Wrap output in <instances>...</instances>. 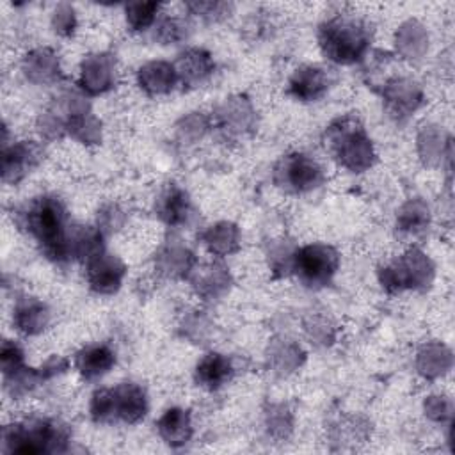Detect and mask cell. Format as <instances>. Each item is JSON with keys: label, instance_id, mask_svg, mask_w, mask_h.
Returning <instances> with one entry per match:
<instances>
[{"label": "cell", "instance_id": "obj_18", "mask_svg": "<svg viewBox=\"0 0 455 455\" xmlns=\"http://www.w3.org/2000/svg\"><path fill=\"white\" fill-rule=\"evenodd\" d=\"M139 84L149 94H167L178 84L174 64L153 60L139 69Z\"/></svg>", "mask_w": 455, "mask_h": 455}, {"label": "cell", "instance_id": "obj_30", "mask_svg": "<svg viewBox=\"0 0 455 455\" xmlns=\"http://www.w3.org/2000/svg\"><path fill=\"white\" fill-rule=\"evenodd\" d=\"M188 9L194 11V14H201L203 18H212L217 20L219 16L226 14L229 5L220 4V2H190Z\"/></svg>", "mask_w": 455, "mask_h": 455}, {"label": "cell", "instance_id": "obj_11", "mask_svg": "<svg viewBox=\"0 0 455 455\" xmlns=\"http://www.w3.org/2000/svg\"><path fill=\"white\" fill-rule=\"evenodd\" d=\"M114 84V59L110 53H94L82 62L80 87L89 94H101Z\"/></svg>", "mask_w": 455, "mask_h": 455}, {"label": "cell", "instance_id": "obj_27", "mask_svg": "<svg viewBox=\"0 0 455 455\" xmlns=\"http://www.w3.org/2000/svg\"><path fill=\"white\" fill-rule=\"evenodd\" d=\"M0 366H2L4 375H11L25 366L23 350L20 348L18 343H14L11 339H4L2 350H0Z\"/></svg>", "mask_w": 455, "mask_h": 455}, {"label": "cell", "instance_id": "obj_8", "mask_svg": "<svg viewBox=\"0 0 455 455\" xmlns=\"http://www.w3.org/2000/svg\"><path fill=\"white\" fill-rule=\"evenodd\" d=\"M105 423L121 419L124 423H137L148 412V398L140 386L123 382L112 389L103 387Z\"/></svg>", "mask_w": 455, "mask_h": 455}, {"label": "cell", "instance_id": "obj_2", "mask_svg": "<svg viewBox=\"0 0 455 455\" xmlns=\"http://www.w3.org/2000/svg\"><path fill=\"white\" fill-rule=\"evenodd\" d=\"M2 439L7 453H59L68 446L69 430L55 419H28L7 425Z\"/></svg>", "mask_w": 455, "mask_h": 455}, {"label": "cell", "instance_id": "obj_9", "mask_svg": "<svg viewBox=\"0 0 455 455\" xmlns=\"http://www.w3.org/2000/svg\"><path fill=\"white\" fill-rule=\"evenodd\" d=\"M126 274L124 263L105 251H100L92 258L87 259L85 275L89 288L101 295H110L119 290L123 277Z\"/></svg>", "mask_w": 455, "mask_h": 455}, {"label": "cell", "instance_id": "obj_5", "mask_svg": "<svg viewBox=\"0 0 455 455\" xmlns=\"http://www.w3.org/2000/svg\"><path fill=\"white\" fill-rule=\"evenodd\" d=\"M339 265V256L331 245L309 243L293 252L291 270L307 288H322L331 283Z\"/></svg>", "mask_w": 455, "mask_h": 455}, {"label": "cell", "instance_id": "obj_17", "mask_svg": "<svg viewBox=\"0 0 455 455\" xmlns=\"http://www.w3.org/2000/svg\"><path fill=\"white\" fill-rule=\"evenodd\" d=\"M233 375V366L229 359L222 354L210 352L196 366V382L210 391L222 387Z\"/></svg>", "mask_w": 455, "mask_h": 455}, {"label": "cell", "instance_id": "obj_16", "mask_svg": "<svg viewBox=\"0 0 455 455\" xmlns=\"http://www.w3.org/2000/svg\"><path fill=\"white\" fill-rule=\"evenodd\" d=\"M14 325L20 332L27 334V336H34V334H39L48 320H50V313H48V307L34 299V297H23L16 302L14 306Z\"/></svg>", "mask_w": 455, "mask_h": 455}, {"label": "cell", "instance_id": "obj_3", "mask_svg": "<svg viewBox=\"0 0 455 455\" xmlns=\"http://www.w3.org/2000/svg\"><path fill=\"white\" fill-rule=\"evenodd\" d=\"M318 44L327 59L338 64L359 60L370 46V28L352 16H334L320 25Z\"/></svg>", "mask_w": 455, "mask_h": 455}, {"label": "cell", "instance_id": "obj_12", "mask_svg": "<svg viewBox=\"0 0 455 455\" xmlns=\"http://www.w3.org/2000/svg\"><path fill=\"white\" fill-rule=\"evenodd\" d=\"M329 89V76L325 69L318 66H302L295 69L290 78L288 91L300 101H315L322 98Z\"/></svg>", "mask_w": 455, "mask_h": 455}, {"label": "cell", "instance_id": "obj_20", "mask_svg": "<svg viewBox=\"0 0 455 455\" xmlns=\"http://www.w3.org/2000/svg\"><path fill=\"white\" fill-rule=\"evenodd\" d=\"M23 71L27 78L36 84L55 82L60 76L57 55L50 48H37L30 52L23 60Z\"/></svg>", "mask_w": 455, "mask_h": 455}, {"label": "cell", "instance_id": "obj_25", "mask_svg": "<svg viewBox=\"0 0 455 455\" xmlns=\"http://www.w3.org/2000/svg\"><path fill=\"white\" fill-rule=\"evenodd\" d=\"M158 9L156 2H130L126 5V21L133 30H144L153 25Z\"/></svg>", "mask_w": 455, "mask_h": 455}, {"label": "cell", "instance_id": "obj_15", "mask_svg": "<svg viewBox=\"0 0 455 455\" xmlns=\"http://www.w3.org/2000/svg\"><path fill=\"white\" fill-rule=\"evenodd\" d=\"M116 364V354L107 345H91L75 355V366L85 380L103 377Z\"/></svg>", "mask_w": 455, "mask_h": 455}, {"label": "cell", "instance_id": "obj_26", "mask_svg": "<svg viewBox=\"0 0 455 455\" xmlns=\"http://www.w3.org/2000/svg\"><path fill=\"white\" fill-rule=\"evenodd\" d=\"M428 224V210L419 201L407 203L398 215V226L405 231H418Z\"/></svg>", "mask_w": 455, "mask_h": 455}, {"label": "cell", "instance_id": "obj_1", "mask_svg": "<svg viewBox=\"0 0 455 455\" xmlns=\"http://www.w3.org/2000/svg\"><path fill=\"white\" fill-rule=\"evenodd\" d=\"M18 224L28 231L46 258L53 261H69V240L71 226L68 224V213L62 201L55 196H39L21 208L18 213Z\"/></svg>", "mask_w": 455, "mask_h": 455}, {"label": "cell", "instance_id": "obj_22", "mask_svg": "<svg viewBox=\"0 0 455 455\" xmlns=\"http://www.w3.org/2000/svg\"><path fill=\"white\" fill-rule=\"evenodd\" d=\"M194 254L178 243H171L156 256L158 268L171 277H185L194 265Z\"/></svg>", "mask_w": 455, "mask_h": 455}, {"label": "cell", "instance_id": "obj_24", "mask_svg": "<svg viewBox=\"0 0 455 455\" xmlns=\"http://www.w3.org/2000/svg\"><path fill=\"white\" fill-rule=\"evenodd\" d=\"M229 284V274L228 268L219 265V263H212L204 272H201L196 279V290L199 295L212 299L220 295Z\"/></svg>", "mask_w": 455, "mask_h": 455}, {"label": "cell", "instance_id": "obj_23", "mask_svg": "<svg viewBox=\"0 0 455 455\" xmlns=\"http://www.w3.org/2000/svg\"><path fill=\"white\" fill-rule=\"evenodd\" d=\"M386 98H387L389 105H393V112L396 116H402V114L407 116L421 101V94L418 92L414 84L405 82V80H396V82L389 84Z\"/></svg>", "mask_w": 455, "mask_h": 455}, {"label": "cell", "instance_id": "obj_10", "mask_svg": "<svg viewBox=\"0 0 455 455\" xmlns=\"http://www.w3.org/2000/svg\"><path fill=\"white\" fill-rule=\"evenodd\" d=\"M41 160V151L34 142L20 140L5 146L2 151V180L4 183H18Z\"/></svg>", "mask_w": 455, "mask_h": 455}, {"label": "cell", "instance_id": "obj_21", "mask_svg": "<svg viewBox=\"0 0 455 455\" xmlns=\"http://www.w3.org/2000/svg\"><path fill=\"white\" fill-rule=\"evenodd\" d=\"M203 242L210 252L217 256H228L240 247V231L231 222H219L203 233Z\"/></svg>", "mask_w": 455, "mask_h": 455}, {"label": "cell", "instance_id": "obj_29", "mask_svg": "<svg viewBox=\"0 0 455 455\" xmlns=\"http://www.w3.org/2000/svg\"><path fill=\"white\" fill-rule=\"evenodd\" d=\"M185 36H187V28H185V25H183L180 20H176V18H165V20L160 23L158 34H156V37H158L160 41H164L165 44H167V43H174V41H181Z\"/></svg>", "mask_w": 455, "mask_h": 455}, {"label": "cell", "instance_id": "obj_13", "mask_svg": "<svg viewBox=\"0 0 455 455\" xmlns=\"http://www.w3.org/2000/svg\"><path fill=\"white\" fill-rule=\"evenodd\" d=\"M213 66V59L206 50L190 48L178 57L174 69L178 75V82H181L183 87H194L212 75Z\"/></svg>", "mask_w": 455, "mask_h": 455}, {"label": "cell", "instance_id": "obj_6", "mask_svg": "<svg viewBox=\"0 0 455 455\" xmlns=\"http://www.w3.org/2000/svg\"><path fill=\"white\" fill-rule=\"evenodd\" d=\"M274 181L286 192L304 194L318 188L325 181V174L320 164L311 156L304 153H291L275 164Z\"/></svg>", "mask_w": 455, "mask_h": 455}, {"label": "cell", "instance_id": "obj_4", "mask_svg": "<svg viewBox=\"0 0 455 455\" xmlns=\"http://www.w3.org/2000/svg\"><path fill=\"white\" fill-rule=\"evenodd\" d=\"M325 146L332 156L352 172L366 171L373 160V146L357 119L347 116L334 121L325 133Z\"/></svg>", "mask_w": 455, "mask_h": 455}, {"label": "cell", "instance_id": "obj_28", "mask_svg": "<svg viewBox=\"0 0 455 455\" xmlns=\"http://www.w3.org/2000/svg\"><path fill=\"white\" fill-rule=\"evenodd\" d=\"M53 28L57 34L60 36H71L75 32V27H76V18H75V11L71 5L68 4H62L55 9L53 12Z\"/></svg>", "mask_w": 455, "mask_h": 455}, {"label": "cell", "instance_id": "obj_14", "mask_svg": "<svg viewBox=\"0 0 455 455\" xmlns=\"http://www.w3.org/2000/svg\"><path fill=\"white\" fill-rule=\"evenodd\" d=\"M156 213L167 226H183L190 217V199L183 188L171 183L156 199Z\"/></svg>", "mask_w": 455, "mask_h": 455}, {"label": "cell", "instance_id": "obj_7", "mask_svg": "<svg viewBox=\"0 0 455 455\" xmlns=\"http://www.w3.org/2000/svg\"><path fill=\"white\" fill-rule=\"evenodd\" d=\"M434 274L430 259L418 249L407 251L395 265L386 267L379 272L382 286L395 293L403 288L428 286Z\"/></svg>", "mask_w": 455, "mask_h": 455}, {"label": "cell", "instance_id": "obj_19", "mask_svg": "<svg viewBox=\"0 0 455 455\" xmlns=\"http://www.w3.org/2000/svg\"><path fill=\"white\" fill-rule=\"evenodd\" d=\"M160 437L169 444V446H183L188 443L192 435V421L190 414L185 409L172 407L164 412V416L156 423Z\"/></svg>", "mask_w": 455, "mask_h": 455}]
</instances>
